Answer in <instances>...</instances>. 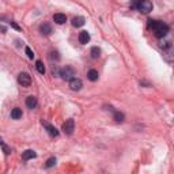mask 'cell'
<instances>
[{
    "label": "cell",
    "instance_id": "cell-1",
    "mask_svg": "<svg viewBox=\"0 0 174 174\" xmlns=\"http://www.w3.org/2000/svg\"><path fill=\"white\" fill-rule=\"evenodd\" d=\"M136 8L143 14H148L152 11V3L150 2V0H138Z\"/></svg>",
    "mask_w": 174,
    "mask_h": 174
},
{
    "label": "cell",
    "instance_id": "cell-2",
    "mask_svg": "<svg viewBox=\"0 0 174 174\" xmlns=\"http://www.w3.org/2000/svg\"><path fill=\"white\" fill-rule=\"evenodd\" d=\"M60 76L63 78L64 80H71L72 78L76 76V71H75L71 66H66L63 70L60 71Z\"/></svg>",
    "mask_w": 174,
    "mask_h": 174
},
{
    "label": "cell",
    "instance_id": "cell-3",
    "mask_svg": "<svg viewBox=\"0 0 174 174\" xmlns=\"http://www.w3.org/2000/svg\"><path fill=\"white\" fill-rule=\"evenodd\" d=\"M18 82H19V84H22L23 87H29L30 84H32V76H30L29 74H26V72H20L18 75Z\"/></svg>",
    "mask_w": 174,
    "mask_h": 174
},
{
    "label": "cell",
    "instance_id": "cell-4",
    "mask_svg": "<svg viewBox=\"0 0 174 174\" xmlns=\"http://www.w3.org/2000/svg\"><path fill=\"white\" fill-rule=\"evenodd\" d=\"M63 131L66 135H72L74 131H75V121L72 120V118H68V120L63 124Z\"/></svg>",
    "mask_w": 174,
    "mask_h": 174
},
{
    "label": "cell",
    "instance_id": "cell-5",
    "mask_svg": "<svg viewBox=\"0 0 174 174\" xmlns=\"http://www.w3.org/2000/svg\"><path fill=\"white\" fill-rule=\"evenodd\" d=\"M83 87V83H82V80L79 79V78H72V79L70 80V88L72 91H79L80 88Z\"/></svg>",
    "mask_w": 174,
    "mask_h": 174
},
{
    "label": "cell",
    "instance_id": "cell-6",
    "mask_svg": "<svg viewBox=\"0 0 174 174\" xmlns=\"http://www.w3.org/2000/svg\"><path fill=\"white\" fill-rule=\"evenodd\" d=\"M165 25H166V23L161 22V20H152V19L148 20V27L151 30H154V32H155V30H158V29H161V27H163Z\"/></svg>",
    "mask_w": 174,
    "mask_h": 174
},
{
    "label": "cell",
    "instance_id": "cell-7",
    "mask_svg": "<svg viewBox=\"0 0 174 174\" xmlns=\"http://www.w3.org/2000/svg\"><path fill=\"white\" fill-rule=\"evenodd\" d=\"M42 124H44V127L46 128V131H48V134H49L50 136H53V138H57L59 136V131H57L56 128L53 127V125H50V124H48V122H44L42 121Z\"/></svg>",
    "mask_w": 174,
    "mask_h": 174
},
{
    "label": "cell",
    "instance_id": "cell-8",
    "mask_svg": "<svg viewBox=\"0 0 174 174\" xmlns=\"http://www.w3.org/2000/svg\"><path fill=\"white\" fill-rule=\"evenodd\" d=\"M37 104H38V101H37V98L34 95H30V97L26 98V106L29 109H36Z\"/></svg>",
    "mask_w": 174,
    "mask_h": 174
},
{
    "label": "cell",
    "instance_id": "cell-9",
    "mask_svg": "<svg viewBox=\"0 0 174 174\" xmlns=\"http://www.w3.org/2000/svg\"><path fill=\"white\" fill-rule=\"evenodd\" d=\"M155 37H158V38H163V37H166V34L169 33V26L165 25L163 27H161V29L155 30Z\"/></svg>",
    "mask_w": 174,
    "mask_h": 174
},
{
    "label": "cell",
    "instance_id": "cell-10",
    "mask_svg": "<svg viewBox=\"0 0 174 174\" xmlns=\"http://www.w3.org/2000/svg\"><path fill=\"white\" fill-rule=\"evenodd\" d=\"M88 41H90V34H88L86 30L80 32L79 33V42L82 45H86V44H88Z\"/></svg>",
    "mask_w": 174,
    "mask_h": 174
},
{
    "label": "cell",
    "instance_id": "cell-11",
    "mask_svg": "<svg viewBox=\"0 0 174 174\" xmlns=\"http://www.w3.org/2000/svg\"><path fill=\"white\" fill-rule=\"evenodd\" d=\"M53 20L57 23V25H63V23L67 22V16L64 15V14H54Z\"/></svg>",
    "mask_w": 174,
    "mask_h": 174
},
{
    "label": "cell",
    "instance_id": "cell-12",
    "mask_svg": "<svg viewBox=\"0 0 174 174\" xmlns=\"http://www.w3.org/2000/svg\"><path fill=\"white\" fill-rule=\"evenodd\" d=\"M40 32L42 34H45V36H49V34L52 33V26H50L49 23H42V25L40 26Z\"/></svg>",
    "mask_w": 174,
    "mask_h": 174
},
{
    "label": "cell",
    "instance_id": "cell-13",
    "mask_svg": "<svg viewBox=\"0 0 174 174\" xmlns=\"http://www.w3.org/2000/svg\"><path fill=\"white\" fill-rule=\"evenodd\" d=\"M87 78H88V80H91V82H97L98 78H100V74H98L97 70H90L87 72Z\"/></svg>",
    "mask_w": 174,
    "mask_h": 174
},
{
    "label": "cell",
    "instance_id": "cell-14",
    "mask_svg": "<svg viewBox=\"0 0 174 174\" xmlns=\"http://www.w3.org/2000/svg\"><path fill=\"white\" fill-rule=\"evenodd\" d=\"M84 22H86V19L83 18V16H75L72 19V26L75 27H82L84 25Z\"/></svg>",
    "mask_w": 174,
    "mask_h": 174
},
{
    "label": "cell",
    "instance_id": "cell-15",
    "mask_svg": "<svg viewBox=\"0 0 174 174\" xmlns=\"http://www.w3.org/2000/svg\"><path fill=\"white\" fill-rule=\"evenodd\" d=\"M36 156H37V154H36V151H33V150H26V151L22 154V158L25 159V161L33 159V158H36Z\"/></svg>",
    "mask_w": 174,
    "mask_h": 174
},
{
    "label": "cell",
    "instance_id": "cell-16",
    "mask_svg": "<svg viewBox=\"0 0 174 174\" xmlns=\"http://www.w3.org/2000/svg\"><path fill=\"white\" fill-rule=\"evenodd\" d=\"M11 118H14V120H19V118H22V109L14 108L11 110Z\"/></svg>",
    "mask_w": 174,
    "mask_h": 174
},
{
    "label": "cell",
    "instance_id": "cell-17",
    "mask_svg": "<svg viewBox=\"0 0 174 174\" xmlns=\"http://www.w3.org/2000/svg\"><path fill=\"white\" fill-rule=\"evenodd\" d=\"M90 54H91V59H98V57L101 56V49L98 46H93L91 48Z\"/></svg>",
    "mask_w": 174,
    "mask_h": 174
},
{
    "label": "cell",
    "instance_id": "cell-18",
    "mask_svg": "<svg viewBox=\"0 0 174 174\" xmlns=\"http://www.w3.org/2000/svg\"><path fill=\"white\" fill-rule=\"evenodd\" d=\"M113 113H114V120L117 122H122V121H124V114H122V113H120V112H117V110H113Z\"/></svg>",
    "mask_w": 174,
    "mask_h": 174
},
{
    "label": "cell",
    "instance_id": "cell-19",
    "mask_svg": "<svg viewBox=\"0 0 174 174\" xmlns=\"http://www.w3.org/2000/svg\"><path fill=\"white\" fill-rule=\"evenodd\" d=\"M36 68H37V71H38V72L40 74H45V67H44V64H42V61H37V63H36Z\"/></svg>",
    "mask_w": 174,
    "mask_h": 174
},
{
    "label": "cell",
    "instance_id": "cell-20",
    "mask_svg": "<svg viewBox=\"0 0 174 174\" xmlns=\"http://www.w3.org/2000/svg\"><path fill=\"white\" fill-rule=\"evenodd\" d=\"M54 165H56V158H54V156H52V158H49V159L46 161L45 168H46V169H50V168H53Z\"/></svg>",
    "mask_w": 174,
    "mask_h": 174
},
{
    "label": "cell",
    "instance_id": "cell-21",
    "mask_svg": "<svg viewBox=\"0 0 174 174\" xmlns=\"http://www.w3.org/2000/svg\"><path fill=\"white\" fill-rule=\"evenodd\" d=\"M25 52H26V54H27V57H29V59H33V57H34V53H33V50L30 49L29 46H26V48H25Z\"/></svg>",
    "mask_w": 174,
    "mask_h": 174
},
{
    "label": "cell",
    "instance_id": "cell-22",
    "mask_svg": "<svg viewBox=\"0 0 174 174\" xmlns=\"http://www.w3.org/2000/svg\"><path fill=\"white\" fill-rule=\"evenodd\" d=\"M52 74H53V76H60V71H59V68H54V67H53Z\"/></svg>",
    "mask_w": 174,
    "mask_h": 174
},
{
    "label": "cell",
    "instance_id": "cell-23",
    "mask_svg": "<svg viewBox=\"0 0 174 174\" xmlns=\"http://www.w3.org/2000/svg\"><path fill=\"white\" fill-rule=\"evenodd\" d=\"M10 25H11V26H12L15 30H18V32H20V30H22V29H20V26H18L15 22H10Z\"/></svg>",
    "mask_w": 174,
    "mask_h": 174
},
{
    "label": "cell",
    "instance_id": "cell-24",
    "mask_svg": "<svg viewBox=\"0 0 174 174\" xmlns=\"http://www.w3.org/2000/svg\"><path fill=\"white\" fill-rule=\"evenodd\" d=\"M3 148H4V152H6L7 155H8V154H11V150H10L8 147H7V146H4V144H3Z\"/></svg>",
    "mask_w": 174,
    "mask_h": 174
},
{
    "label": "cell",
    "instance_id": "cell-25",
    "mask_svg": "<svg viewBox=\"0 0 174 174\" xmlns=\"http://www.w3.org/2000/svg\"><path fill=\"white\" fill-rule=\"evenodd\" d=\"M0 32L4 33V32H6V27H3V26H2V27H0Z\"/></svg>",
    "mask_w": 174,
    "mask_h": 174
},
{
    "label": "cell",
    "instance_id": "cell-26",
    "mask_svg": "<svg viewBox=\"0 0 174 174\" xmlns=\"http://www.w3.org/2000/svg\"><path fill=\"white\" fill-rule=\"evenodd\" d=\"M3 144H4V143H3V139L0 138V146H3Z\"/></svg>",
    "mask_w": 174,
    "mask_h": 174
}]
</instances>
